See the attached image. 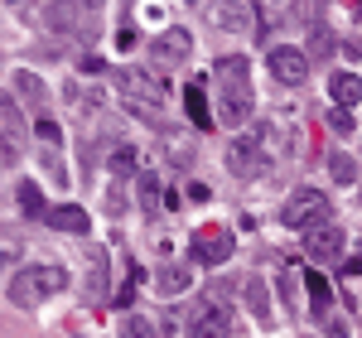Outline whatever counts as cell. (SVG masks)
<instances>
[{
	"instance_id": "6da1fadb",
	"label": "cell",
	"mask_w": 362,
	"mask_h": 338,
	"mask_svg": "<svg viewBox=\"0 0 362 338\" xmlns=\"http://www.w3.org/2000/svg\"><path fill=\"white\" fill-rule=\"evenodd\" d=\"M218 83H223V112H218V121H227V126H242L251 112V68H247V58H237V54H227L218 58Z\"/></svg>"
},
{
	"instance_id": "7a4b0ae2",
	"label": "cell",
	"mask_w": 362,
	"mask_h": 338,
	"mask_svg": "<svg viewBox=\"0 0 362 338\" xmlns=\"http://www.w3.org/2000/svg\"><path fill=\"white\" fill-rule=\"evenodd\" d=\"M58 290H68V271H63V266H29V271H15V276H10L5 300L20 305V310H29V305L49 300Z\"/></svg>"
},
{
	"instance_id": "3957f363",
	"label": "cell",
	"mask_w": 362,
	"mask_h": 338,
	"mask_svg": "<svg viewBox=\"0 0 362 338\" xmlns=\"http://www.w3.org/2000/svg\"><path fill=\"white\" fill-rule=\"evenodd\" d=\"M266 136L271 131H256V136H237L232 150H227V165L237 179H261L271 174V150H266Z\"/></svg>"
},
{
	"instance_id": "277c9868",
	"label": "cell",
	"mask_w": 362,
	"mask_h": 338,
	"mask_svg": "<svg viewBox=\"0 0 362 338\" xmlns=\"http://www.w3.org/2000/svg\"><path fill=\"white\" fill-rule=\"evenodd\" d=\"M329 198L319 194V189H295V194L285 198V213H280V223L285 227H300V232H309V227L329 223Z\"/></svg>"
},
{
	"instance_id": "5b68a950",
	"label": "cell",
	"mask_w": 362,
	"mask_h": 338,
	"mask_svg": "<svg viewBox=\"0 0 362 338\" xmlns=\"http://www.w3.org/2000/svg\"><path fill=\"white\" fill-rule=\"evenodd\" d=\"M232 252H237V247H232V232H227V227L208 223V227L194 232V261L198 266H223Z\"/></svg>"
},
{
	"instance_id": "8992f818",
	"label": "cell",
	"mask_w": 362,
	"mask_h": 338,
	"mask_svg": "<svg viewBox=\"0 0 362 338\" xmlns=\"http://www.w3.org/2000/svg\"><path fill=\"white\" fill-rule=\"evenodd\" d=\"M271 73H276V83L300 87L309 78V54L305 49H290V44H276L271 49Z\"/></svg>"
},
{
	"instance_id": "52a82bcc",
	"label": "cell",
	"mask_w": 362,
	"mask_h": 338,
	"mask_svg": "<svg viewBox=\"0 0 362 338\" xmlns=\"http://www.w3.org/2000/svg\"><path fill=\"white\" fill-rule=\"evenodd\" d=\"M116 83L126 97H136V102H165V83L155 78V73H145V68H116Z\"/></svg>"
},
{
	"instance_id": "ba28073f",
	"label": "cell",
	"mask_w": 362,
	"mask_h": 338,
	"mask_svg": "<svg viewBox=\"0 0 362 338\" xmlns=\"http://www.w3.org/2000/svg\"><path fill=\"white\" fill-rule=\"evenodd\" d=\"M227 329H232L227 305H223V300H208V305L194 314V334H189V338H227Z\"/></svg>"
},
{
	"instance_id": "9c48e42d",
	"label": "cell",
	"mask_w": 362,
	"mask_h": 338,
	"mask_svg": "<svg viewBox=\"0 0 362 338\" xmlns=\"http://www.w3.org/2000/svg\"><path fill=\"white\" fill-rule=\"evenodd\" d=\"M305 252L314 256V261H334L338 252H343V232H338L334 223H319L305 232Z\"/></svg>"
},
{
	"instance_id": "30bf717a",
	"label": "cell",
	"mask_w": 362,
	"mask_h": 338,
	"mask_svg": "<svg viewBox=\"0 0 362 338\" xmlns=\"http://www.w3.org/2000/svg\"><path fill=\"white\" fill-rule=\"evenodd\" d=\"M150 49H155V58H169V63H179V58L194 54V34L174 25V29H165V34H160V39L150 44Z\"/></svg>"
},
{
	"instance_id": "8fae6325",
	"label": "cell",
	"mask_w": 362,
	"mask_h": 338,
	"mask_svg": "<svg viewBox=\"0 0 362 338\" xmlns=\"http://www.w3.org/2000/svg\"><path fill=\"white\" fill-rule=\"evenodd\" d=\"M49 227H58V232H73V237H83L87 227H92V213H83L78 203H58V208H49V218H44Z\"/></svg>"
},
{
	"instance_id": "7c38bea8",
	"label": "cell",
	"mask_w": 362,
	"mask_h": 338,
	"mask_svg": "<svg viewBox=\"0 0 362 338\" xmlns=\"http://www.w3.org/2000/svg\"><path fill=\"white\" fill-rule=\"evenodd\" d=\"M184 107H189V121H194L198 131H208L218 116H213V107H208V97H203V78L198 83H189V92H184Z\"/></svg>"
},
{
	"instance_id": "4fadbf2b",
	"label": "cell",
	"mask_w": 362,
	"mask_h": 338,
	"mask_svg": "<svg viewBox=\"0 0 362 338\" xmlns=\"http://www.w3.org/2000/svg\"><path fill=\"white\" fill-rule=\"evenodd\" d=\"M329 92H334L338 107L348 112V107H358V102H362V78H358V73H334V78H329Z\"/></svg>"
},
{
	"instance_id": "5bb4252c",
	"label": "cell",
	"mask_w": 362,
	"mask_h": 338,
	"mask_svg": "<svg viewBox=\"0 0 362 338\" xmlns=\"http://www.w3.org/2000/svg\"><path fill=\"white\" fill-rule=\"evenodd\" d=\"M155 285H160V295H165V300L184 295V290H189V266H165V271L155 276Z\"/></svg>"
},
{
	"instance_id": "9a60e30c",
	"label": "cell",
	"mask_w": 362,
	"mask_h": 338,
	"mask_svg": "<svg viewBox=\"0 0 362 338\" xmlns=\"http://www.w3.org/2000/svg\"><path fill=\"white\" fill-rule=\"evenodd\" d=\"M165 203H169V194L160 189V179H155V174H140V208H145V213L155 218V213H160Z\"/></svg>"
},
{
	"instance_id": "2e32d148",
	"label": "cell",
	"mask_w": 362,
	"mask_h": 338,
	"mask_svg": "<svg viewBox=\"0 0 362 338\" xmlns=\"http://www.w3.org/2000/svg\"><path fill=\"white\" fill-rule=\"evenodd\" d=\"M15 194H20V208H25L29 218H49V208H44V194H39V184H34V179H25Z\"/></svg>"
},
{
	"instance_id": "e0dca14e",
	"label": "cell",
	"mask_w": 362,
	"mask_h": 338,
	"mask_svg": "<svg viewBox=\"0 0 362 338\" xmlns=\"http://www.w3.org/2000/svg\"><path fill=\"white\" fill-rule=\"evenodd\" d=\"M242 295H247V305H251V314H256V319H271V305H266V285L256 281V276H247V281H242Z\"/></svg>"
},
{
	"instance_id": "ac0fdd59",
	"label": "cell",
	"mask_w": 362,
	"mask_h": 338,
	"mask_svg": "<svg viewBox=\"0 0 362 338\" xmlns=\"http://www.w3.org/2000/svg\"><path fill=\"white\" fill-rule=\"evenodd\" d=\"M329 169H334L338 184H353V179H358V160H353V155H343V150L329 155Z\"/></svg>"
},
{
	"instance_id": "d6986e66",
	"label": "cell",
	"mask_w": 362,
	"mask_h": 338,
	"mask_svg": "<svg viewBox=\"0 0 362 338\" xmlns=\"http://www.w3.org/2000/svg\"><path fill=\"white\" fill-rule=\"evenodd\" d=\"M121 338H155V324L145 314H126L121 319Z\"/></svg>"
},
{
	"instance_id": "ffe728a7",
	"label": "cell",
	"mask_w": 362,
	"mask_h": 338,
	"mask_svg": "<svg viewBox=\"0 0 362 338\" xmlns=\"http://www.w3.org/2000/svg\"><path fill=\"white\" fill-rule=\"evenodd\" d=\"M0 121H5V145H15V136H20V112H15V97H0Z\"/></svg>"
},
{
	"instance_id": "44dd1931",
	"label": "cell",
	"mask_w": 362,
	"mask_h": 338,
	"mask_svg": "<svg viewBox=\"0 0 362 338\" xmlns=\"http://www.w3.org/2000/svg\"><path fill=\"white\" fill-rule=\"evenodd\" d=\"M305 285H309V295H314V305H319V310L334 300V290H329V281H324L319 271H305Z\"/></svg>"
},
{
	"instance_id": "7402d4cb",
	"label": "cell",
	"mask_w": 362,
	"mask_h": 338,
	"mask_svg": "<svg viewBox=\"0 0 362 338\" xmlns=\"http://www.w3.org/2000/svg\"><path fill=\"white\" fill-rule=\"evenodd\" d=\"M102 290H107V252H92V295L102 300Z\"/></svg>"
},
{
	"instance_id": "603a6c76",
	"label": "cell",
	"mask_w": 362,
	"mask_h": 338,
	"mask_svg": "<svg viewBox=\"0 0 362 338\" xmlns=\"http://www.w3.org/2000/svg\"><path fill=\"white\" fill-rule=\"evenodd\" d=\"M15 87H20V92H29V97H44V83H39L34 73H25V68L15 73Z\"/></svg>"
},
{
	"instance_id": "cb8c5ba5",
	"label": "cell",
	"mask_w": 362,
	"mask_h": 338,
	"mask_svg": "<svg viewBox=\"0 0 362 338\" xmlns=\"http://www.w3.org/2000/svg\"><path fill=\"white\" fill-rule=\"evenodd\" d=\"M329 126H334V131H343V136H348V131H353V116L343 112V107H334V112H329Z\"/></svg>"
},
{
	"instance_id": "d4e9b609",
	"label": "cell",
	"mask_w": 362,
	"mask_h": 338,
	"mask_svg": "<svg viewBox=\"0 0 362 338\" xmlns=\"http://www.w3.org/2000/svg\"><path fill=\"white\" fill-rule=\"evenodd\" d=\"M78 68H83V73H102L107 63H102V58H97V54H83V58H78Z\"/></svg>"
},
{
	"instance_id": "484cf974",
	"label": "cell",
	"mask_w": 362,
	"mask_h": 338,
	"mask_svg": "<svg viewBox=\"0 0 362 338\" xmlns=\"http://www.w3.org/2000/svg\"><path fill=\"white\" fill-rule=\"evenodd\" d=\"M112 165H116V169H131V165H136V150H116Z\"/></svg>"
},
{
	"instance_id": "4316f807",
	"label": "cell",
	"mask_w": 362,
	"mask_h": 338,
	"mask_svg": "<svg viewBox=\"0 0 362 338\" xmlns=\"http://www.w3.org/2000/svg\"><path fill=\"white\" fill-rule=\"evenodd\" d=\"M324 334H329V338H348V324H343V319H329Z\"/></svg>"
},
{
	"instance_id": "83f0119b",
	"label": "cell",
	"mask_w": 362,
	"mask_h": 338,
	"mask_svg": "<svg viewBox=\"0 0 362 338\" xmlns=\"http://www.w3.org/2000/svg\"><path fill=\"white\" fill-rule=\"evenodd\" d=\"M39 136H44V141H54V145H58V136H63V131H58L54 121H39Z\"/></svg>"
}]
</instances>
